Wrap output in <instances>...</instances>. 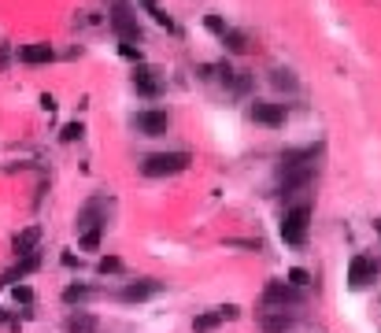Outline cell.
<instances>
[{"mask_svg":"<svg viewBox=\"0 0 381 333\" xmlns=\"http://www.w3.org/2000/svg\"><path fill=\"white\" fill-rule=\"evenodd\" d=\"M193 156L189 152H152L141 159V174L144 178H174L181 170H189Z\"/></svg>","mask_w":381,"mask_h":333,"instance_id":"1","label":"cell"},{"mask_svg":"<svg viewBox=\"0 0 381 333\" xmlns=\"http://www.w3.org/2000/svg\"><path fill=\"white\" fill-rule=\"evenodd\" d=\"M307 226H311V208H307V204L289 208L285 215H281V241H285V245H304Z\"/></svg>","mask_w":381,"mask_h":333,"instance_id":"2","label":"cell"},{"mask_svg":"<svg viewBox=\"0 0 381 333\" xmlns=\"http://www.w3.org/2000/svg\"><path fill=\"white\" fill-rule=\"evenodd\" d=\"M111 30L119 34V41H122V44H137V41H141L137 15H133L130 8L122 4V0H115V8H111Z\"/></svg>","mask_w":381,"mask_h":333,"instance_id":"3","label":"cell"},{"mask_svg":"<svg viewBox=\"0 0 381 333\" xmlns=\"http://www.w3.org/2000/svg\"><path fill=\"white\" fill-rule=\"evenodd\" d=\"M133 130L144 133V137H159V133L170 130V115L159 111V107H144V111L133 115Z\"/></svg>","mask_w":381,"mask_h":333,"instance_id":"4","label":"cell"},{"mask_svg":"<svg viewBox=\"0 0 381 333\" xmlns=\"http://www.w3.org/2000/svg\"><path fill=\"white\" fill-rule=\"evenodd\" d=\"M159 293H163L159 278H137V282H126L122 285L119 300L122 304H144V300H152V296H159Z\"/></svg>","mask_w":381,"mask_h":333,"instance_id":"5","label":"cell"},{"mask_svg":"<svg viewBox=\"0 0 381 333\" xmlns=\"http://www.w3.org/2000/svg\"><path fill=\"white\" fill-rule=\"evenodd\" d=\"M104 222H107V200L104 196H93V200L78 211L75 226H78V233H86V230H104Z\"/></svg>","mask_w":381,"mask_h":333,"instance_id":"6","label":"cell"},{"mask_svg":"<svg viewBox=\"0 0 381 333\" xmlns=\"http://www.w3.org/2000/svg\"><path fill=\"white\" fill-rule=\"evenodd\" d=\"M263 304L285 311V308H293V304H300V293H296L289 282H267V289H263Z\"/></svg>","mask_w":381,"mask_h":333,"instance_id":"7","label":"cell"},{"mask_svg":"<svg viewBox=\"0 0 381 333\" xmlns=\"http://www.w3.org/2000/svg\"><path fill=\"white\" fill-rule=\"evenodd\" d=\"M374 278H378V267H374L370 256H352L348 259V285L352 289H367Z\"/></svg>","mask_w":381,"mask_h":333,"instance_id":"8","label":"cell"},{"mask_svg":"<svg viewBox=\"0 0 381 333\" xmlns=\"http://www.w3.org/2000/svg\"><path fill=\"white\" fill-rule=\"evenodd\" d=\"M248 115L256 119L259 126H270V130H278V126H285V104H270V101H256L248 107Z\"/></svg>","mask_w":381,"mask_h":333,"instance_id":"9","label":"cell"},{"mask_svg":"<svg viewBox=\"0 0 381 333\" xmlns=\"http://www.w3.org/2000/svg\"><path fill=\"white\" fill-rule=\"evenodd\" d=\"M38 263H41V256H38V252H34V256H23L15 267H8L0 282H4V285H15V282H23L26 274H34V271H38Z\"/></svg>","mask_w":381,"mask_h":333,"instance_id":"10","label":"cell"},{"mask_svg":"<svg viewBox=\"0 0 381 333\" xmlns=\"http://www.w3.org/2000/svg\"><path fill=\"white\" fill-rule=\"evenodd\" d=\"M133 89H137L141 96H159V78H156V70L152 67H137L133 70Z\"/></svg>","mask_w":381,"mask_h":333,"instance_id":"11","label":"cell"},{"mask_svg":"<svg viewBox=\"0 0 381 333\" xmlns=\"http://www.w3.org/2000/svg\"><path fill=\"white\" fill-rule=\"evenodd\" d=\"M38 241H41V226H26L23 233H15V241H12L15 256H34V248H38Z\"/></svg>","mask_w":381,"mask_h":333,"instance_id":"12","label":"cell"},{"mask_svg":"<svg viewBox=\"0 0 381 333\" xmlns=\"http://www.w3.org/2000/svg\"><path fill=\"white\" fill-rule=\"evenodd\" d=\"M19 59L30 63V67H38V63H52V59H56V49H52V44H26V49H19Z\"/></svg>","mask_w":381,"mask_h":333,"instance_id":"13","label":"cell"},{"mask_svg":"<svg viewBox=\"0 0 381 333\" xmlns=\"http://www.w3.org/2000/svg\"><path fill=\"white\" fill-rule=\"evenodd\" d=\"M219 326H222L219 308H215V311H204V315H196V319H193V330L196 333H211V330H219Z\"/></svg>","mask_w":381,"mask_h":333,"instance_id":"14","label":"cell"},{"mask_svg":"<svg viewBox=\"0 0 381 333\" xmlns=\"http://www.w3.org/2000/svg\"><path fill=\"white\" fill-rule=\"evenodd\" d=\"M222 44H226V49H230L233 52V56H241V52H248V38H244V34L241 30H233V26H230V30H226L222 34V38H219Z\"/></svg>","mask_w":381,"mask_h":333,"instance_id":"15","label":"cell"},{"mask_svg":"<svg viewBox=\"0 0 381 333\" xmlns=\"http://www.w3.org/2000/svg\"><path fill=\"white\" fill-rule=\"evenodd\" d=\"M93 296H96V289H89V285H67L63 289V304H86Z\"/></svg>","mask_w":381,"mask_h":333,"instance_id":"16","label":"cell"},{"mask_svg":"<svg viewBox=\"0 0 381 333\" xmlns=\"http://www.w3.org/2000/svg\"><path fill=\"white\" fill-rule=\"evenodd\" d=\"M67 330L70 333H96V322H93V315L78 311V315H70V319H67Z\"/></svg>","mask_w":381,"mask_h":333,"instance_id":"17","label":"cell"},{"mask_svg":"<svg viewBox=\"0 0 381 333\" xmlns=\"http://www.w3.org/2000/svg\"><path fill=\"white\" fill-rule=\"evenodd\" d=\"M137 4H141L144 12H148V15H152V19H156L159 26H167V30H170V26H174V23H170V15L159 8V0H137Z\"/></svg>","mask_w":381,"mask_h":333,"instance_id":"18","label":"cell"},{"mask_svg":"<svg viewBox=\"0 0 381 333\" xmlns=\"http://www.w3.org/2000/svg\"><path fill=\"white\" fill-rule=\"evenodd\" d=\"M96 271H101V274H122V271H126V263H122L119 256H104L101 263H96Z\"/></svg>","mask_w":381,"mask_h":333,"instance_id":"19","label":"cell"},{"mask_svg":"<svg viewBox=\"0 0 381 333\" xmlns=\"http://www.w3.org/2000/svg\"><path fill=\"white\" fill-rule=\"evenodd\" d=\"M270 82H274V89H289V93L296 89V78L289 75V70H274V75H270Z\"/></svg>","mask_w":381,"mask_h":333,"instance_id":"20","label":"cell"},{"mask_svg":"<svg viewBox=\"0 0 381 333\" xmlns=\"http://www.w3.org/2000/svg\"><path fill=\"white\" fill-rule=\"evenodd\" d=\"M204 26H207V30H211V34H215V38H222V34H226V30H230V23H222V19H219V15H204Z\"/></svg>","mask_w":381,"mask_h":333,"instance_id":"21","label":"cell"},{"mask_svg":"<svg viewBox=\"0 0 381 333\" xmlns=\"http://www.w3.org/2000/svg\"><path fill=\"white\" fill-rule=\"evenodd\" d=\"M307 282H311V274L300 271V267H296V271H289V285H293V289H304Z\"/></svg>","mask_w":381,"mask_h":333,"instance_id":"22","label":"cell"},{"mask_svg":"<svg viewBox=\"0 0 381 333\" xmlns=\"http://www.w3.org/2000/svg\"><path fill=\"white\" fill-rule=\"evenodd\" d=\"M96 245H101V230H86V233H81V248L93 252Z\"/></svg>","mask_w":381,"mask_h":333,"instance_id":"23","label":"cell"},{"mask_svg":"<svg viewBox=\"0 0 381 333\" xmlns=\"http://www.w3.org/2000/svg\"><path fill=\"white\" fill-rule=\"evenodd\" d=\"M63 141H78L81 137V122H70V126H63V133H60Z\"/></svg>","mask_w":381,"mask_h":333,"instance_id":"24","label":"cell"},{"mask_svg":"<svg viewBox=\"0 0 381 333\" xmlns=\"http://www.w3.org/2000/svg\"><path fill=\"white\" fill-rule=\"evenodd\" d=\"M119 52H122V56H126V59H141V49H137V44H122V49H119Z\"/></svg>","mask_w":381,"mask_h":333,"instance_id":"25","label":"cell"},{"mask_svg":"<svg viewBox=\"0 0 381 333\" xmlns=\"http://www.w3.org/2000/svg\"><path fill=\"white\" fill-rule=\"evenodd\" d=\"M15 300L30 304V300H34V293H30V289H26V285H15Z\"/></svg>","mask_w":381,"mask_h":333,"instance_id":"26","label":"cell"},{"mask_svg":"<svg viewBox=\"0 0 381 333\" xmlns=\"http://www.w3.org/2000/svg\"><path fill=\"white\" fill-rule=\"evenodd\" d=\"M219 315H222V322L226 319H237V308H233V304H226V308H219Z\"/></svg>","mask_w":381,"mask_h":333,"instance_id":"27","label":"cell"},{"mask_svg":"<svg viewBox=\"0 0 381 333\" xmlns=\"http://www.w3.org/2000/svg\"><path fill=\"white\" fill-rule=\"evenodd\" d=\"M378 233H381V222H378Z\"/></svg>","mask_w":381,"mask_h":333,"instance_id":"28","label":"cell"}]
</instances>
